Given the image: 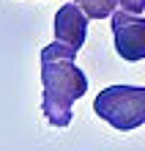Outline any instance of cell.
<instances>
[{
  "label": "cell",
  "mask_w": 145,
  "mask_h": 151,
  "mask_svg": "<svg viewBox=\"0 0 145 151\" xmlns=\"http://www.w3.org/2000/svg\"><path fill=\"white\" fill-rule=\"evenodd\" d=\"M74 47L55 39V44L41 50V113L49 127H69L71 124V107L77 99L88 93V77L74 63L77 58Z\"/></svg>",
  "instance_id": "cell-1"
},
{
  "label": "cell",
  "mask_w": 145,
  "mask_h": 151,
  "mask_svg": "<svg viewBox=\"0 0 145 151\" xmlns=\"http://www.w3.org/2000/svg\"><path fill=\"white\" fill-rule=\"evenodd\" d=\"M93 110L118 132H131L145 124V88L140 85H110L99 91Z\"/></svg>",
  "instance_id": "cell-2"
},
{
  "label": "cell",
  "mask_w": 145,
  "mask_h": 151,
  "mask_svg": "<svg viewBox=\"0 0 145 151\" xmlns=\"http://www.w3.org/2000/svg\"><path fill=\"white\" fill-rule=\"evenodd\" d=\"M118 6L123 11H131V14H142L145 11V0H118Z\"/></svg>",
  "instance_id": "cell-6"
},
{
  "label": "cell",
  "mask_w": 145,
  "mask_h": 151,
  "mask_svg": "<svg viewBox=\"0 0 145 151\" xmlns=\"http://www.w3.org/2000/svg\"><path fill=\"white\" fill-rule=\"evenodd\" d=\"M79 6H82V11L90 17V19H107V17H112L118 8V0H77Z\"/></svg>",
  "instance_id": "cell-5"
},
{
  "label": "cell",
  "mask_w": 145,
  "mask_h": 151,
  "mask_svg": "<svg viewBox=\"0 0 145 151\" xmlns=\"http://www.w3.org/2000/svg\"><path fill=\"white\" fill-rule=\"evenodd\" d=\"M112 39L115 52L123 60H145V19L131 11H115L112 17Z\"/></svg>",
  "instance_id": "cell-3"
},
{
  "label": "cell",
  "mask_w": 145,
  "mask_h": 151,
  "mask_svg": "<svg viewBox=\"0 0 145 151\" xmlns=\"http://www.w3.org/2000/svg\"><path fill=\"white\" fill-rule=\"evenodd\" d=\"M88 19L90 17L82 11V6L69 0L55 14V39L69 44V47H74V50H82L85 36H88Z\"/></svg>",
  "instance_id": "cell-4"
}]
</instances>
